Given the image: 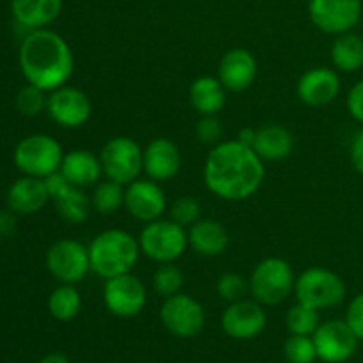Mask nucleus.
Here are the masks:
<instances>
[{"label":"nucleus","mask_w":363,"mask_h":363,"mask_svg":"<svg viewBox=\"0 0 363 363\" xmlns=\"http://www.w3.org/2000/svg\"><path fill=\"white\" fill-rule=\"evenodd\" d=\"M103 301L108 312L117 318H135L147 303V291L138 277L133 273H124L105 280Z\"/></svg>","instance_id":"nucleus-12"},{"label":"nucleus","mask_w":363,"mask_h":363,"mask_svg":"<svg viewBox=\"0 0 363 363\" xmlns=\"http://www.w3.org/2000/svg\"><path fill=\"white\" fill-rule=\"evenodd\" d=\"M346 323L353 330L354 335L363 340V293L357 294L347 307Z\"/></svg>","instance_id":"nucleus-37"},{"label":"nucleus","mask_w":363,"mask_h":363,"mask_svg":"<svg viewBox=\"0 0 363 363\" xmlns=\"http://www.w3.org/2000/svg\"><path fill=\"white\" fill-rule=\"evenodd\" d=\"M13 211H0V238H7L14 230Z\"/></svg>","instance_id":"nucleus-40"},{"label":"nucleus","mask_w":363,"mask_h":363,"mask_svg":"<svg viewBox=\"0 0 363 363\" xmlns=\"http://www.w3.org/2000/svg\"><path fill=\"white\" fill-rule=\"evenodd\" d=\"M124 199H126V186L117 181L105 179L94 184L91 204L99 215H113L124 208Z\"/></svg>","instance_id":"nucleus-29"},{"label":"nucleus","mask_w":363,"mask_h":363,"mask_svg":"<svg viewBox=\"0 0 363 363\" xmlns=\"http://www.w3.org/2000/svg\"><path fill=\"white\" fill-rule=\"evenodd\" d=\"M284 353L289 363H314L318 358V350L311 335H291L284 344Z\"/></svg>","instance_id":"nucleus-32"},{"label":"nucleus","mask_w":363,"mask_h":363,"mask_svg":"<svg viewBox=\"0 0 363 363\" xmlns=\"http://www.w3.org/2000/svg\"><path fill=\"white\" fill-rule=\"evenodd\" d=\"M46 268L60 284H78L91 272L89 247L74 240H59L46 252Z\"/></svg>","instance_id":"nucleus-9"},{"label":"nucleus","mask_w":363,"mask_h":363,"mask_svg":"<svg viewBox=\"0 0 363 363\" xmlns=\"http://www.w3.org/2000/svg\"><path fill=\"white\" fill-rule=\"evenodd\" d=\"M59 172L69 183L80 188L94 186L96 183H99V177L103 174L101 160H99V155H94L87 149H74L64 155Z\"/></svg>","instance_id":"nucleus-22"},{"label":"nucleus","mask_w":363,"mask_h":363,"mask_svg":"<svg viewBox=\"0 0 363 363\" xmlns=\"http://www.w3.org/2000/svg\"><path fill=\"white\" fill-rule=\"evenodd\" d=\"M204 184L215 197L241 202L255 195L264 181V162L241 142L222 140L213 145L204 163Z\"/></svg>","instance_id":"nucleus-1"},{"label":"nucleus","mask_w":363,"mask_h":363,"mask_svg":"<svg viewBox=\"0 0 363 363\" xmlns=\"http://www.w3.org/2000/svg\"><path fill=\"white\" fill-rule=\"evenodd\" d=\"M124 208L138 222H155V220L162 218L167 209L165 191L156 181L138 177L126 186Z\"/></svg>","instance_id":"nucleus-17"},{"label":"nucleus","mask_w":363,"mask_h":363,"mask_svg":"<svg viewBox=\"0 0 363 363\" xmlns=\"http://www.w3.org/2000/svg\"><path fill=\"white\" fill-rule=\"evenodd\" d=\"M160 319L169 333L179 339L199 335L204 328L206 314L202 305L188 294L177 293L165 298L160 311Z\"/></svg>","instance_id":"nucleus-11"},{"label":"nucleus","mask_w":363,"mask_h":363,"mask_svg":"<svg viewBox=\"0 0 363 363\" xmlns=\"http://www.w3.org/2000/svg\"><path fill=\"white\" fill-rule=\"evenodd\" d=\"M11 11L18 25L27 30H38L59 18L62 0H13Z\"/></svg>","instance_id":"nucleus-25"},{"label":"nucleus","mask_w":363,"mask_h":363,"mask_svg":"<svg viewBox=\"0 0 363 363\" xmlns=\"http://www.w3.org/2000/svg\"><path fill=\"white\" fill-rule=\"evenodd\" d=\"M188 247L204 257H218L229 247V233L216 220L201 218L188 227Z\"/></svg>","instance_id":"nucleus-23"},{"label":"nucleus","mask_w":363,"mask_h":363,"mask_svg":"<svg viewBox=\"0 0 363 363\" xmlns=\"http://www.w3.org/2000/svg\"><path fill=\"white\" fill-rule=\"evenodd\" d=\"M294 149V137L280 124H266L259 128L254 142V151L262 162L286 160Z\"/></svg>","instance_id":"nucleus-26"},{"label":"nucleus","mask_w":363,"mask_h":363,"mask_svg":"<svg viewBox=\"0 0 363 363\" xmlns=\"http://www.w3.org/2000/svg\"><path fill=\"white\" fill-rule=\"evenodd\" d=\"M346 105H347V112H350V116L353 117L357 123L363 124V78L351 87L350 94H347V99H346Z\"/></svg>","instance_id":"nucleus-38"},{"label":"nucleus","mask_w":363,"mask_h":363,"mask_svg":"<svg viewBox=\"0 0 363 363\" xmlns=\"http://www.w3.org/2000/svg\"><path fill=\"white\" fill-rule=\"evenodd\" d=\"M268 325V315L259 301L240 300L229 303L222 314V328L230 339L250 340L261 335Z\"/></svg>","instance_id":"nucleus-16"},{"label":"nucleus","mask_w":363,"mask_h":363,"mask_svg":"<svg viewBox=\"0 0 363 363\" xmlns=\"http://www.w3.org/2000/svg\"><path fill=\"white\" fill-rule=\"evenodd\" d=\"M350 160L353 169L363 176V130L358 131L353 137V140H351Z\"/></svg>","instance_id":"nucleus-39"},{"label":"nucleus","mask_w":363,"mask_h":363,"mask_svg":"<svg viewBox=\"0 0 363 363\" xmlns=\"http://www.w3.org/2000/svg\"><path fill=\"white\" fill-rule=\"evenodd\" d=\"M62 145L53 137L45 133H34L18 142L14 147V165L23 176L46 179L59 172L62 163Z\"/></svg>","instance_id":"nucleus-5"},{"label":"nucleus","mask_w":363,"mask_h":363,"mask_svg":"<svg viewBox=\"0 0 363 363\" xmlns=\"http://www.w3.org/2000/svg\"><path fill=\"white\" fill-rule=\"evenodd\" d=\"M340 92V77L332 67H312L296 84V94L308 106H325L335 101Z\"/></svg>","instance_id":"nucleus-18"},{"label":"nucleus","mask_w":363,"mask_h":363,"mask_svg":"<svg viewBox=\"0 0 363 363\" xmlns=\"http://www.w3.org/2000/svg\"><path fill=\"white\" fill-rule=\"evenodd\" d=\"M50 201L46 179L23 176L11 184L7 191V206L16 215H35Z\"/></svg>","instance_id":"nucleus-21"},{"label":"nucleus","mask_w":363,"mask_h":363,"mask_svg":"<svg viewBox=\"0 0 363 363\" xmlns=\"http://www.w3.org/2000/svg\"><path fill=\"white\" fill-rule=\"evenodd\" d=\"M191 108L201 116H218L227 103V89L218 77H199L191 82L188 91Z\"/></svg>","instance_id":"nucleus-24"},{"label":"nucleus","mask_w":363,"mask_h":363,"mask_svg":"<svg viewBox=\"0 0 363 363\" xmlns=\"http://www.w3.org/2000/svg\"><path fill=\"white\" fill-rule=\"evenodd\" d=\"M257 78V60L247 48H230L218 64V80L230 92H243Z\"/></svg>","instance_id":"nucleus-19"},{"label":"nucleus","mask_w":363,"mask_h":363,"mask_svg":"<svg viewBox=\"0 0 363 363\" xmlns=\"http://www.w3.org/2000/svg\"><path fill=\"white\" fill-rule=\"evenodd\" d=\"M46 101H48V96L46 91L35 87V85L27 84L16 96V108L20 110V113L27 117H35L46 110Z\"/></svg>","instance_id":"nucleus-33"},{"label":"nucleus","mask_w":363,"mask_h":363,"mask_svg":"<svg viewBox=\"0 0 363 363\" xmlns=\"http://www.w3.org/2000/svg\"><path fill=\"white\" fill-rule=\"evenodd\" d=\"M145 257L158 264L176 262L188 248V230L172 220H155L145 223L138 236Z\"/></svg>","instance_id":"nucleus-7"},{"label":"nucleus","mask_w":363,"mask_h":363,"mask_svg":"<svg viewBox=\"0 0 363 363\" xmlns=\"http://www.w3.org/2000/svg\"><path fill=\"white\" fill-rule=\"evenodd\" d=\"M255 137H257V130H254V128H250V126H245V128H241V130H240L236 140L241 142L243 145H248V147L254 149Z\"/></svg>","instance_id":"nucleus-41"},{"label":"nucleus","mask_w":363,"mask_h":363,"mask_svg":"<svg viewBox=\"0 0 363 363\" xmlns=\"http://www.w3.org/2000/svg\"><path fill=\"white\" fill-rule=\"evenodd\" d=\"M195 135L206 145H216L222 142L223 126L216 116H201V121L195 124Z\"/></svg>","instance_id":"nucleus-36"},{"label":"nucleus","mask_w":363,"mask_h":363,"mask_svg":"<svg viewBox=\"0 0 363 363\" xmlns=\"http://www.w3.org/2000/svg\"><path fill=\"white\" fill-rule=\"evenodd\" d=\"M183 158L172 140L165 137L152 138L144 149V172L156 183L170 181L179 174Z\"/></svg>","instance_id":"nucleus-20"},{"label":"nucleus","mask_w":363,"mask_h":363,"mask_svg":"<svg viewBox=\"0 0 363 363\" xmlns=\"http://www.w3.org/2000/svg\"><path fill=\"white\" fill-rule=\"evenodd\" d=\"M20 67L28 84L52 92L73 77L74 57L62 35L50 28H38L21 41Z\"/></svg>","instance_id":"nucleus-2"},{"label":"nucleus","mask_w":363,"mask_h":363,"mask_svg":"<svg viewBox=\"0 0 363 363\" xmlns=\"http://www.w3.org/2000/svg\"><path fill=\"white\" fill-rule=\"evenodd\" d=\"M169 213L172 222L179 223L181 227L186 229V227H191L201 220V202L190 195H183L170 204Z\"/></svg>","instance_id":"nucleus-34"},{"label":"nucleus","mask_w":363,"mask_h":363,"mask_svg":"<svg viewBox=\"0 0 363 363\" xmlns=\"http://www.w3.org/2000/svg\"><path fill=\"white\" fill-rule=\"evenodd\" d=\"M332 64L337 71L354 73L363 67V38L357 32H344L337 35L330 50Z\"/></svg>","instance_id":"nucleus-27"},{"label":"nucleus","mask_w":363,"mask_h":363,"mask_svg":"<svg viewBox=\"0 0 363 363\" xmlns=\"http://www.w3.org/2000/svg\"><path fill=\"white\" fill-rule=\"evenodd\" d=\"M318 350V358L325 363H344L350 360L358 347V337L354 335L350 325L339 319H332L315 330L312 335Z\"/></svg>","instance_id":"nucleus-14"},{"label":"nucleus","mask_w":363,"mask_h":363,"mask_svg":"<svg viewBox=\"0 0 363 363\" xmlns=\"http://www.w3.org/2000/svg\"><path fill=\"white\" fill-rule=\"evenodd\" d=\"M346 284L332 269L314 266V268L305 269L296 277V294L298 303H303L315 311H326L340 305L346 298Z\"/></svg>","instance_id":"nucleus-6"},{"label":"nucleus","mask_w":363,"mask_h":363,"mask_svg":"<svg viewBox=\"0 0 363 363\" xmlns=\"http://www.w3.org/2000/svg\"><path fill=\"white\" fill-rule=\"evenodd\" d=\"M46 112L50 119L60 128L74 130V128H82L91 119L92 103L80 89L62 85L48 94Z\"/></svg>","instance_id":"nucleus-13"},{"label":"nucleus","mask_w":363,"mask_h":363,"mask_svg":"<svg viewBox=\"0 0 363 363\" xmlns=\"http://www.w3.org/2000/svg\"><path fill=\"white\" fill-rule=\"evenodd\" d=\"M82 311V296L73 284H60L50 293L48 312L57 321H73Z\"/></svg>","instance_id":"nucleus-28"},{"label":"nucleus","mask_w":363,"mask_h":363,"mask_svg":"<svg viewBox=\"0 0 363 363\" xmlns=\"http://www.w3.org/2000/svg\"><path fill=\"white\" fill-rule=\"evenodd\" d=\"M46 186L50 191V201L55 204L57 213L66 220L67 223H84L92 211L91 197L84 194V188L69 183L60 172L52 174L46 177Z\"/></svg>","instance_id":"nucleus-15"},{"label":"nucleus","mask_w":363,"mask_h":363,"mask_svg":"<svg viewBox=\"0 0 363 363\" xmlns=\"http://www.w3.org/2000/svg\"><path fill=\"white\" fill-rule=\"evenodd\" d=\"M39 363H69V360H67L66 354L62 353H50L46 354V357H43Z\"/></svg>","instance_id":"nucleus-42"},{"label":"nucleus","mask_w":363,"mask_h":363,"mask_svg":"<svg viewBox=\"0 0 363 363\" xmlns=\"http://www.w3.org/2000/svg\"><path fill=\"white\" fill-rule=\"evenodd\" d=\"M286 325L291 335H314L315 330L321 325L319 311L307 307L303 303H296L287 311Z\"/></svg>","instance_id":"nucleus-30"},{"label":"nucleus","mask_w":363,"mask_h":363,"mask_svg":"<svg viewBox=\"0 0 363 363\" xmlns=\"http://www.w3.org/2000/svg\"><path fill=\"white\" fill-rule=\"evenodd\" d=\"M184 286V273L179 266L174 262H165L156 268L152 275V287L156 293L163 298H170L174 294L181 293Z\"/></svg>","instance_id":"nucleus-31"},{"label":"nucleus","mask_w":363,"mask_h":363,"mask_svg":"<svg viewBox=\"0 0 363 363\" xmlns=\"http://www.w3.org/2000/svg\"><path fill=\"white\" fill-rule=\"evenodd\" d=\"M363 0H311L308 16L321 32L340 35L351 32L362 20Z\"/></svg>","instance_id":"nucleus-10"},{"label":"nucleus","mask_w":363,"mask_h":363,"mask_svg":"<svg viewBox=\"0 0 363 363\" xmlns=\"http://www.w3.org/2000/svg\"><path fill=\"white\" fill-rule=\"evenodd\" d=\"M250 291L248 280L238 273H223L216 282V293L227 303L245 300L247 293Z\"/></svg>","instance_id":"nucleus-35"},{"label":"nucleus","mask_w":363,"mask_h":363,"mask_svg":"<svg viewBox=\"0 0 363 363\" xmlns=\"http://www.w3.org/2000/svg\"><path fill=\"white\" fill-rule=\"evenodd\" d=\"M140 254V243L133 234L123 229L103 230L89 245L91 272L103 280L131 273Z\"/></svg>","instance_id":"nucleus-3"},{"label":"nucleus","mask_w":363,"mask_h":363,"mask_svg":"<svg viewBox=\"0 0 363 363\" xmlns=\"http://www.w3.org/2000/svg\"><path fill=\"white\" fill-rule=\"evenodd\" d=\"M103 174L106 179L128 186L140 177L144 170V149L130 137H113L106 142L99 152Z\"/></svg>","instance_id":"nucleus-8"},{"label":"nucleus","mask_w":363,"mask_h":363,"mask_svg":"<svg viewBox=\"0 0 363 363\" xmlns=\"http://www.w3.org/2000/svg\"><path fill=\"white\" fill-rule=\"evenodd\" d=\"M248 286L254 300L262 307H275L294 293L296 275L286 259L266 257L254 268Z\"/></svg>","instance_id":"nucleus-4"}]
</instances>
